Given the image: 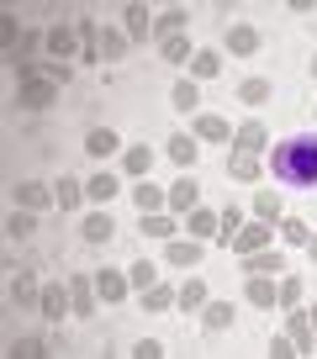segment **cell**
Returning <instances> with one entry per match:
<instances>
[{
    "label": "cell",
    "instance_id": "cell-1",
    "mask_svg": "<svg viewBox=\"0 0 317 359\" xmlns=\"http://www.w3.org/2000/svg\"><path fill=\"white\" fill-rule=\"evenodd\" d=\"M270 169H275V180H285L296 191H312L317 185V137H285V143H275Z\"/></svg>",
    "mask_w": 317,
    "mask_h": 359
},
{
    "label": "cell",
    "instance_id": "cell-2",
    "mask_svg": "<svg viewBox=\"0 0 317 359\" xmlns=\"http://www.w3.org/2000/svg\"><path fill=\"white\" fill-rule=\"evenodd\" d=\"M53 95H58V79L32 74V69H27V74H22V90H16V106H22V111H48V106H53Z\"/></svg>",
    "mask_w": 317,
    "mask_h": 359
},
{
    "label": "cell",
    "instance_id": "cell-3",
    "mask_svg": "<svg viewBox=\"0 0 317 359\" xmlns=\"http://www.w3.org/2000/svg\"><path fill=\"white\" fill-rule=\"evenodd\" d=\"M37 312H43L48 323H64V312H74V291H64V285H43Z\"/></svg>",
    "mask_w": 317,
    "mask_h": 359
},
{
    "label": "cell",
    "instance_id": "cell-4",
    "mask_svg": "<svg viewBox=\"0 0 317 359\" xmlns=\"http://www.w3.org/2000/svg\"><path fill=\"white\" fill-rule=\"evenodd\" d=\"M227 53H233V58H249V53H259V27H249V22L227 27Z\"/></svg>",
    "mask_w": 317,
    "mask_h": 359
},
{
    "label": "cell",
    "instance_id": "cell-5",
    "mask_svg": "<svg viewBox=\"0 0 317 359\" xmlns=\"http://www.w3.org/2000/svg\"><path fill=\"white\" fill-rule=\"evenodd\" d=\"M127 285H133V280H127V275H116V269H95V296H101L106 306H116V302H122V296H127Z\"/></svg>",
    "mask_w": 317,
    "mask_h": 359
},
{
    "label": "cell",
    "instance_id": "cell-6",
    "mask_svg": "<svg viewBox=\"0 0 317 359\" xmlns=\"http://www.w3.org/2000/svg\"><path fill=\"white\" fill-rule=\"evenodd\" d=\"M233 143H238V154H259V148L270 143V127L264 122H243V127H233Z\"/></svg>",
    "mask_w": 317,
    "mask_h": 359
},
{
    "label": "cell",
    "instance_id": "cell-7",
    "mask_svg": "<svg viewBox=\"0 0 317 359\" xmlns=\"http://www.w3.org/2000/svg\"><path fill=\"white\" fill-rule=\"evenodd\" d=\"M16 206H27V212H43V206H58V201H53V191H48V185H37V180H22V185H16Z\"/></svg>",
    "mask_w": 317,
    "mask_h": 359
},
{
    "label": "cell",
    "instance_id": "cell-8",
    "mask_svg": "<svg viewBox=\"0 0 317 359\" xmlns=\"http://www.w3.org/2000/svg\"><path fill=\"white\" fill-rule=\"evenodd\" d=\"M164 264H180V269H191V264H201V238H175L170 248H164Z\"/></svg>",
    "mask_w": 317,
    "mask_h": 359
},
{
    "label": "cell",
    "instance_id": "cell-9",
    "mask_svg": "<svg viewBox=\"0 0 317 359\" xmlns=\"http://www.w3.org/2000/svg\"><path fill=\"white\" fill-rule=\"evenodd\" d=\"M270 243V222H254V227H238V238H233V248L238 254H259V248Z\"/></svg>",
    "mask_w": 317,
    "mask_h": 359
},
{
    "label": "cell",
    "instance_id": "cell-10",
    "mask_svg": "<svg viewBox=\"0 0 317 359\" xmlns=\"http://www.w3.org/2000/svg\"><path fill=\"white\" fill-rule=\"evenodd\" d=\"M116 148H122V137H116L112 127H95V133L85 137V154H90V158H112Z\"/></svg>",
    "mask_w": 317,
    "mask_h": 359
},
{
    "label": "cell",
    "instance_id": "cell-11",
    "mask_svg": "<svg viewBox=\"0 0 317 359\" xmlns=\"http://www.w3.org/2000/svg\"><path fill=\"white\" fill-rule=\"evenodd\" d=\"M122 169H127L133 180H143L148 169H154V148H148V143H133V148L122 154Z\"/></svg>",
    "mask_w": 317,
    "mask_h": 359
},
{
    "label": "cell",
    "instance_id": "cell-12",
    "mask_svg": "<svg viewBox=\"0 0 317 359\" xmlns=\"http://www.w3.org/2000/svg\"><path fill=\"white\" fill-rule=\"evenodd\" d=\"M116 191H122V185H116L112 175H95V180H85V201H95V206H112V201H116Z\"/></svg>",
    "mask_w": 317,
    "mask_h": 359
},
{
    "label": "cell",
    "instance_id": "cell-13",
    "mask_svg": "<svg viewBox=\"0 0 317 359\" xmlns=\"http://www.w3.org/2000/svg\"><path fill=\"white\" fill-rule=\"evenodd\" d=\"M148 32H154L148 6H127V43H148Z\"/></svg>",
    "mask_w": 317,
    "mask_h": 359
},
{
    "label": "cell",
    "instance_id": "cell-14",
    "mask_svg": "<svg viewBox=\"0 0 317 359\" xmlns=\"http://www.w3.org/2000/svg\"><path fill=\"white\" fill-rule=\"evenodd\" d=\"M133 201H137V212H158V206H164V201H170V196H164V191H158V185H154V180H137V185H133Z\"/></svg>",
    "mask_w": 317,
    "mask_h": 359
},
{
    "label": "cell",
    "instance_id": "cell-15",
    "mask_svg": "<svg viewBox=\"0 0 317 359\" xmlns=\"http://www.w3.org/2000/svg\"><path fill=\"white\" fill-rule=\"evenodd\" d=\"M243 296H249L254 306H275L281 302V291L270 285V275H249V285H243Z\"/></svg>",
    "mask_w": 317,
    "mask_h": 359
},
{
    "label": "cell",
    "instance_id": "cell-16",
    "mask_svg": "<svg viewBox=\"0 0 317 359\" xmlns=\"http://www.w3.org/2000/svg\"><path fill=\"white\" fill-rule=\"evenodd\" d=\"M69 291H74V317H90V312H95V280L74 275V280H69Z\"/></svg>",
    "mask_w": 317,
    "mask_h": 359
},
{
    "label": "cell",
    "instance_id": "cell-17",
    "mask_svg": "<svg viewBox=\"0 0 317 359\" xmlns=\"http://www.w3.org/2000/svg\"><path fill=\"white\" fill-rule=\"evenodd\" d=\"M6 233H11L16 243H27V238L37 233V212H27V206H16V212L6 217Z\"/></svg>",
    "mask_w": 317,
    "mask_h": 359
},
{
    "label": "cell",
    "instance_id": "cell-18",
    "mask_svg": "<svg viewBox=\"0 0 317 359\" xmlns=\"http://www.w3.org/2000/svg\"><path fill=\"white\" fill-rule=\"evenodd\" d=\"M37 296H43V285L32 280V269H22V275L11 280V302L16 306H37Z\"/></svg>",
    "mask_w": 317,
    "mask_h": 359
},
{
    "label": "cell",
    "instance_id": "cell-19",
    "mask_svg": "<svg viewBox=\"0 0 317 359\" xmlns=\"http://www.w3.org/2000/svg\"><path fill=\"white\" fill-rule=\"evenodd\" d=\"M170 158L180 169H196V158H201V148H196V137L191 133H180V137H170Z\"/></svg>",
    "mask_w": 317,
    "mask_h": 359
},
{
    "label": "cell",
    "instance_id": "cell-20",
    "mask_svg": "<svg viewBox=\"0 0 317 359\" xmlns=\"http://www.w3.org/2000/svg\"><path fill=\"white\" fill-rule=\"evenodd\" d=\"M196 137H206V143H233V127H227L222 116H196Z\"/></svg>",
    "mask_w": 317,
    "mask_h": 359
},
{
    "label": "cell",
    "instance_id": "cell-21",
    "mask_svg": "<svg viewBox=\"0 0 317 359\" xmlns=\"http://www.w3.org/2000/svg\"><path fill=\"white\" fill-rule=\"evenodd\" d=\"M201 327L206 333H222V327H233V302H212L201 312Z\"/></svg>",
    "mask_w": 317,
    "mask_h": 359
},
{
    "label": "cell",
    "instance_id": "cell-22",
    "mask_svg": "<svg viewBox=\"0 0 317 359\" xmlns=\"http://www.w3.org/2000/svg\"><path fill=\"white\" fill-rule=\"evenodd\" d=\"M270 95H275L270 79H243V85H238V101H243V106H264Z\"/></svg>",
    "mask_w": 317,
    "mask_h": 359
},
{
    "label": "cell",
    "instance_id": "cell-23",
    "mask_svg": "<svg viewBox=\"0 0 317 359\" xmlns=\"http://www.w3.org/2000/svg\"><path fill=\"white\" fill-rule=\"evenodd\" d=\"M217 74H222V58L206 53V48H196L191 53V79H217Z\"/></svg>",
    "mask_w": 317,
    "mask_h": 359
},
{
    "label": "cell",
    "instance_id": "cell-24",
    "mask_svg": "<svg viewBox=\"0 0 317 359\" xmlns=\"http://www.w3.org/2000/svg\"><path fill=\"white\" fill-rule=\"evenodd\" d=\"M79 233H85V243H112V217L106 212H95V217H85V227H79Z\"/></svg>",
    "mask_w": 317,
    "mask_h": 359
},
{
    "label": "cell",
    "instance_id": "cell-25",
    "mask_svg": "<svg viewBox=\"0 0 317 359\" xmlns=\"http://www.w3.org/2000/svg\"><path fill=\"white\" fill-rule=\"evenodd\" d=\"M217 227H222V217H217V212H206V206H196V212H191V238H201V243H206V238H217Z\"/></svg>",
    "mask_w": 317,
    "mask_h": 359
},
{
    "label": "cell",
    "instance_id": "cell-26",
    "mask_svg": "<svg viewBox=\"0 0 317 359\" xmlns=\"http://www.w3.org/2000/svg\"><path fill=\"white\" fill-rule=\"evenodd\" d=\"M196 196H201V191H196V180H175V185H170V206H175V212H196Z\"/></svg>",
    "mask_w": 317,
    "mask_h": 359
},
{
    "label": "cell",
    "instance_id": "cell-27",
    "mask_svg": "<svg viewBox=\"0 0 317 359\" xmlns=\"http://www.w3.org/2000/svg\"><path fill=\"white\" fill-rule=\"evenodd\" d=\"M48 48H53V53L69 64V53L79 48V32H74V27H53V32H48Z\"/></svg>",
    "mask_w": 317,
    "mask_h": 359
},
{
    "label": "cell",
    "instance_id": "cell-28",
    "mask_svg": "<svg viewBox=\"0 0 317 359\" xmlns=\"http://www.w3.org/2000/svg\"><path fill=\"white\" fill-rule=\"evenodd\" d=\"M196 101H201V90H196V79H175V90H170V106H175V111H191Z\"/></svg>",
    "mask_w": 317,
    "mask_h": 359
},
{
    "label": "cell",
    "instance_id": "cell-29",
    "mask_svg": "<svg viewBox=\"0 0 317 359\" xmlns=\"http://www.w3.org/2000/svg\"><path fill=\"white\" fill-rule=\"evenodd\" d=\"M53 201L58 206H64V212H69V206H79V201H85V185H79V180H58V185H53Z\"/></svg>",
    "mask_w": 317,
    "mask_h": 359
},
{
    "label": "cell",
    "instance_id": "cell-30",
    "mask_svg": "<svg viewBox=\"0 0 317 359\" xmlns=\"http://www.w3.org/2000/svg\"><path fill=\"white\" fill-rule=\"evenodd\" d=\"M185 22H191V16H185V11H164V16H158V22H154L158 43H164V37H185Z\"/></svg>",
    "mask_w": 317,
    "mask_h": 359
},
{
    "label": "cell",
    "instance_id": "cell-31",
    "mask_svg": "<svg viewBox=\"0 0 317 359\" xmlns=\"http://www.w3.org/2000/svg\"><path fill=\"white\" fill-rule=\"evenodd\" d=\"M170 302H180V291H170V285H148V291H143L148 312H170Z\"/></svg>",
    "mask_w": 317,
    "mask_h": 359
},
{
    "label": "cell",
    "instance_id": "cell-32",
    "mask_svg": "<svg viewBox=\"0 0 317 359\" xmlns=\"http://www.w3.org/2000/svg\"><path fill=\"white\" fill-rule=\"evenodd\" d=\"M101 58H106V64L127 58V32H112V27H106V32H101Z\"/></svg>",
    "mask_w": 317,
    "mask_h": 359
},
{
    "label": "cell",
    "instance_id": "cell-33",
    "mask_svg": "<svg viewBox=\"0 0 317 359\" xmlns=\"http://www.w3.org/2000/svg\"><path fill=\"white\" fill-rule=\"evenodd\" d=\"M281 264H285V259H281V254H264V248H259V254H249V259H243V269H249V275H275Z\"/></svg>",
    "mask_w": 317,
    "mask_h": 359
},
{
    "label": "cell",
    "instance_id": "cell-34",
    "mask_svg": "<svg viewBox=\"0 0 317 359\" xmlns=\"http://www.w3.org/2000/svg\"><path fill=\"white\" fill-rule=\"evenodd\" d=\"M137 227H143V238H175V222H170V217H158V212H148Z\"/></svg>",
    "mask_w": 317,
    "mask_h": 359
},
{
    "label": "cell",
    "instance_id": "cell-35",
    "mask_svg": "<svg viewBox=\"0 0 317 359\" xmlns=\"http://www.w3.org/2000/svg\"><path fill=\"white\" fill-rule=\"evenodd\" d=\"M201 302H206V280H196V275H191V280L180 285V306H185V312H196Z\"/></svg>",
    "mask_w": 317,
    "mask_h": 359
},
{
    "label": "cell",
    "instance_id": "cell-36",
    "mask_svg": "<svg viewBox=\"0 0 317 359\" xmlns=\"http://www.w3.org/2000/svg\"><path fill=\"white\" fill-rule=\"evenodd\" d=\"M254 212H259L264 222H281V196H275V191H259V196H254Z\"/></svg>",
    "mask_w": 317,
    "mask_h": 359
},
{
    "label": "cell",
    "instance_id": "cell-37",
    "mask_svg": "<svg viewBox=\"0 0 317 359\" xmlns=\"http://www.w3.org/2000/svg\"><path fill=\"white\" fill-rule=\"evenodd\" d=\"M227 175H233V180H254V175H259V158H254V154H233Z\"/></svg>",
    "mask_w": 317,
    "mask_h": 359
},
{
    "label": "cell",
    "instance_id": "cell-38",
    "mask_svg": "<svg viewBox=\"0 0 317 359\" xmlns=\"http://www.w3.org/2000/svg\"><path fill=\"white\" fill-rule=\"evenodd\" d=\"M281 238L285 243H312V233H306L302 217H281Z\"/></svg>",
    "mask_w": 317,
    "mask_h": 359
},
{
    "label": "cell",
    "instance_id": "cell-39",
    "mask_svg": "<svg viewBox=\"0 0 317 359\" xmlns=\"http://www.w3.org/2000/svg\"><path fill=\"white\" fill-rule=\"evenodd\" d=\"M312 323H306V317H291V344H296V354H306V348H312Z\"/></svg>",
    "mask_w": 317,
    "mask_h": 359
},
{
    "label": "cell",
    "instance_id": "cell-40",
    "mask_svg": "<svg viewBox=\"0 0 317 359\" xmlns=\"http://www.w3.org/2000/svg\"><path fill=\"white\" fill-rule=\"evenodd\" d=\"M191 53L196 48L185 43V37H164V58H170V64H191Z\"/></svg>",
    "mask_w": 317,
    "mask_h": 359
},
{
    "label": "cell",
    "instance_id": "cell-41",
    "mask_svg": "<svg viewBox=\"0 0 317 359\" xmlns=\"http://www.w3.org/2000/svg\"><path fill=\"white\" fill-rule=\"evenodd\" d=\"M11 354H16V359H37V354H53V348H48L43 338H16Z\"/></svg>",
    "mask_w": 317,
    "mask_h": 359
},
{
    "label": "cell",
    "instance_id": "cell-42",
    "mask_svg": "<svg viewBox=\"0 0 317 359\" xmlns=\"http://www.w3.org/2000/svg\"><path fill=\"white\" fill-rule=\"evenodd\" d=\"M238 227H243V212H238V206H227V212H222V227H217V233H222L227 243H233V238H238Z\"/></svg>",
    "mask_w": 317,
    "mask_h": 359
},
{
    "label": "cell",
    "instance_id": "cell-43",
    "mask_svg": "<svg viewBox=\"0 0 317 359\" xmlns=\"http://www.w3.org/2000/svg\"><path fill=\"white\" fill-rule=\"evenodd\" d=\"M127 280L137 285V291H148V285H158V275H154V264H133V275Z\"/></svg>",
    "mask_w": 317,
    "mask_h": 359
},
{
    "label": "cell",
    "instance_id": "cell-44",
    "mask_svg": "<svg viewBox=\"0 0 317 359\" xmlns=\"http://www.w3.org/2000/svg\"><path fill=\"white\" fill-rule=\"evenodd\" d=\"M133 354H137V359H158V354H164V344H158V338H143Z\"/></svg>",
    "mask_w": 317,
    "mask_h": 359
},
{
    "label": "cell",
    "instance_id": "cell-45",
    "mask_svg": "<svg viewBox=\"0 0 317 359\" xmlns=\"http://www.w3.org/2000/svg\"><path fill=\"white\" fill-rule=\"evenodd\" d=\"M296 302H302V280H285L281 285V306H296Z\"/></svg>",
    "mask_w": 317,
    "mask_h": 359
},
{
    "label": "cell",
    "instance_id": "cell-46",
    "mask_svg": "<svg viewBox=\"0 0 317 359\" xmlns=\"http://www.w3.org/2000/svg\"><path fill=\"white\" fill-rule=\"evenodd\" d=\"M270 354H275V359H291V354H296V344H285V338H275V344H270Z\"/></svg>",
    "mask_w": 317,
    "mask_h": 359
},
{
    "label": "cell",
    "instance_id": "cell-47",
    "mask_svg": "<svg viewBox=\"0 0 317 359\" xmlns=\"http://www.w3.org/2000/svg\"><path fill=\"white\" fill-rule=\"evenodd\" d=\"M306 254H312V264H317V238H312V243H306Z\"/></svg>",
    "mask_w": 317,
    "mask_h": 359
},
{
    "label": "cell",
    "instance_id": "cell-48",
    "mask_svg": "<svg viewBox=\"0 0 317 359\" xmlns=\"http://www.w3.org/2000/svg\"><path fill=\"white\" fill-rule=\"evenodd\" d=\"M306 323H312V333H317V306H312V312H306Z\"/></svg>",
    "mask_w": 317,
    "mask_h": 359
},
{
    "label": "cell",
    "instance_id": "cell-49",
    "mask_svg": "<svg viewBox=\"0 0 317 359\" xmlns=\"http://www.w3.org/2000/svg\"><path fill=\"white\" fill-rule=\"evenodd\" d=\"M312 79H317V58H312Z\"/></svg>",
    "mask_w": 317,
    "mask_h": 359
}]
</instances>
